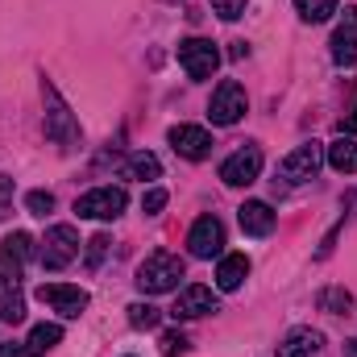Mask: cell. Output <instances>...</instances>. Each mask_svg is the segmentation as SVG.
Segmentation results:
<instances>
[{
    "label": "cell",
    "mask_w": 357,
    "mask_h": 357,
    "mask_svg": "<svg viewBox=\"0 0 357 357\" xmlns=\"http://www.w3.org/2000/svg\"><path fill=\"white\" fill-rule=\"evenodd\" d=\"M328 46H333V63H337V67H345V71H349V67L357 63V29H354V25H341V29L333 33V42H328Z\"/></svg>",
    "instance_id": "cell-19"
},
{
    "label": "cell",
    "mask_w": 357,
    "mask_h": 357,
    "mask_svg": "<svg viewBox=\"0 0 357 357\" xmlns=\"http://www.w3.org/2000/svg\"><path fill=\"white\" fill-rule=\"evenodd\" d=\"M208 312H220V299H216L212 287H204V282L183 287L178 299H175V307H171L175 320H195V316H208Z\"/></svg>",
    "instance_id": "cell-11"
},
{
    "label": "cell",
    "mask_w": 357,
    "mask_h": 357,
    "mask_svg": "<svg viewBox=\"0 0 357 357\" xmlns=\"http://www.w3.org/2000/svg\"><path fill=\"white\" fill-rule=\"evenodd\" d=\"M245 278H250V258H245V254L220 258V266H216V287H220V291H237Z\"/></svg>",
    "instance_id": "cell-15"
},
{
    "label": "cell",
    "mask_w": 357,
    "mask_h": 357,
    "mask_svg": "<svg viewBox=\"0 0 357 357\" xmlns=\"http://www.w3.org/2000/svg\"><path fill=\"white\" fill-rule=\"evenodd\" d=\"M187 250H191V258H216L225 250V225L216 216H199L187 233Z\"/></svg>",
    "instance_id": "cell-10"
},
{
    "label": "cell",
    "mask_w": 357,
    "mask_h": 357,
    "mask_svg": "<svg viewBox=\"0 0 357 357\" xmlns=\"http://www.w3.org/2000/svg\"><path fill=\"white\" fill-rule=\"evenodd\" d=\"M0 320H4V324H21V320H25V295H21L17 282H8V278H4V287H0Z\"/></svg>",
    "instance_id": "cell-20"
},
{
    "label": "cell",
    "mask_w": 357,
    "mask_h": 357,
    "mask_svg": "<svg viewBox=\"0 0 357 357\" xmlns=\"http://www.w3.org/2000/svg\"><path fill=\"white\" fill-rule=\"evenodd\" d=\"M158 345H162V357H183L187 354V337H183V333H162Z\"/></svg>",
    "instance_id": "cell-27"
},
{
    "label": "cell",
    "mask_w": 357,
    "mask_h": 357,
    "mask_svg": "<svg viewBox=\"0 0 357 357\" xmlns=\"http://www.w3.org/2000/svg\"><path fill=\"white\" fill-rule=\"evenodd\" d=\"M245 4H250V0H212V8H216L225 21H237V17L245 13Z\"/></svg>",
    "instance_id": "cell-28"
},
{
    "label": "cell",
    "mask_w": 357,
    "mask_h": 357,
    "mask_svg": "<svg viewBox=\"0 0 357 357\" xmlns=\"http://www.w3.org/2000/svg\"><path fill=\"white\" fill-rule=\"evenodd\" d=\"M258 175H262V150L258 146H241L220 162V178L229 187H250Z\"/></svg>",
    "instance_id": "cell-9"
},
{
    "label": "cell",
    "mask_w": 357,
    "mask_h": 357,
    "mask_svg": "<svg viewBox=\"0 0 357 357\" xmlns=\"http://www.w3.org/2000/svg\"><path fill=\"white\" fill-rule=\"evenodd\" d=\"M104 254H108V237H104V233H96V237L88 241V270L100 266V258H104Z\"/></svg>",
    "instance_id": "cell-29"
},
{
    "label": "cell",
    "mask_w": 357,
    "mask_h": 357,
    "mask_svg": "<svg viewBox=\"0 0 357 357\" xmlns=\"http://www.w3.org/2000/svg\"><path fill=\"white\" fill-rule=\"evenodd\" d=\"M162 208H167V191H162V187H150V191L142 195V212H146V216H158Z\"/></svg>",
    "instance_id": "cell-26"
},
{
    "label": "cell",
    "mask_w": 357,
    "mask_h": 357,
    "mask_svg": "<svg viewBox=\"0 0 357 357\" xmlns=\"http://www.w3.org/2000/svg\"><path fill=\"white\" fill-rule=\"evenodd\" d=\"M345 25H354V29H357V4H354V8H345Z\"/></svg>",
    "instance_id": "cell-34"
},
{
    "label": "cell",
    "mask_w": 357,
    "mask_h": 357,
    "mask_svg": "<svg viewBox=\"0 0 357 357\" xmlns=\"http://www.w3.org/2000/svg\"><path fill=\"white\" fill-rule=\"evenodd\" d=\"M29 258H33V237H29V233H8V237L0 241V274H4L8 282L21 278V270H25Z\"/></svg>",
    "instance_id": "cell-12"
},
{
    "label": "cell",
    "mask_w": 357,
    "mask_h": 357,
    "mask_svg": "<svg viewBox=\"0 0 357 357\" xmlns=\"http://www.w3.org/2000/svg\"><path fill=\"white\" fill-rule=\"evenodd\" d=\"M25 208H29V216H50L54 212V195L50 191H29L25 195Z\"/></svg>",
    "instance_id": "cell-25"
},
{
    "label": "cell",
    "mask_w": 357,
    "mask_h": 357,
    "mask_svg": "<svg viewBox=\"0 0 357 357\" xmlns=\"http://www.w3.org/2000/svg\"><path fill=\"white\" fill-rule=\"evenodd\" d=\"M345 357H357V337L354 341H345Z\"/></svg>",
    "instance_id": "cell-35"
},
{
    "label": "cell",
    "mask_w": 357,
    "mask_h": 357,
    "mask_svg": "<svg viewBox=\"0 0 357 357\" xmlns=\"http://www.w3.org/2000/svg\"><path fill=\"white\" fill-rule=\"evenodd\" d=\"M320 162H324V146L320 142H303V146H295L278 162V175L287 178V183H307V178L320 175Z\"/></svg>",
    "instance_id": "cell-7"
},
{
    "label": "cell",
    "mask_w": 357,
    "mask_h": 357,
    "mask_svg": "<svg viewBox=\"0 0 357 357\" xmlns=\"http://www.w3.org/2000/svg\"><path fill=\"white\" fill-rule=\"evenodd\" d=\"M345 133H357V104H354V112H349V121H345Z\"/></svg>",
    "instance_id": "cell-33"
},
{
    "label": "cell",
    "mask_w": 357,
    "mask_h": 357,
    "mask_svg": "<svg viewBox=\"0 0 357 357\" xmlns=\"http://www.w3.org/2000/svg\"><path fill=\"white\" fill-rule=\"evenodd\" d=\"M8 199H13V178L0 175V216H4V208H8Z\"/></svg>",
    "instance_id": "cell-30"
},
{
    "label": "cell",
    "mask_w": 357,
    "mask_h": 357,
    "mask_svg": "<svg viewBox=\"0 0 357 357\" xmlns=\"http://www.w3.org/2000/svg\"><path fill=\"white\" fill-rule=\"evenodd\" d=\"M328 167H333L337 175H357V142L354 137L328 142Z\"/></svg>",
    "instance_id": "cell-18"
},
{
    "label": "cell",
    "mask_w": 357,
    "mask_h": 357,
    "mask_svg": "<svg viewBox=\"0 0 357 357\" xmlns=\"http://www.w3.org/2000/svg\"><path fill=\"white\" fill-rule=\"evenodd\" d=\"M79 258V233L71 225H50L46 241H42V266L46 270H63Z\"/></svg>",
    "instance_id": "cell-4"
},
{
    "label": "cell",
    "mask_w": 357,
    "mask_h": 357,
    "mask_svg": "<svg viewBox=\"0 0 357 357\" xmlns=\"http://www.w3.org/2000/svg\"><path fill=\"white\" fill-rule=\"evenodd\" d=\"M237 220H241V233H250V237H266L270 229H274V208H270L266 199H250V204L237 208Z\"/></svg>",
    "instance_id": "cell-14"
},
{
    "label": "cell",
    "mask_w": 357,
    "mask_h": 357,
    "mask_svg": "<svg viewBox=\"0 0 357 357\" xmlns=\"http://www.w3.org/2000/svg\"><path fill=\"white\" fill-rule=\"evenodd\" d=\"M0 357H25L21 345H0Z\"/></svg>",
    "instance_id": "cell-31"
},
{
    "label": "cell",
    "mask_w": 357,
    "mask_h": 357,
    "mask_svg": "<svg viewBox=\"0 0 357 357\" xmlns=\"http://www.w3.org/2000/svg\"><path fill=\"white\" fill-rule=\"evenodd\" d=\"M125 204H129L125 187H91L88 195L75 199V212H79V220H116L125 212Z\"/></svg>",
    "instance_id": "cell-3"
},
{
    "label": "cell",
    "mask_w": 357,
    "mask_h": 357,
    "mask_svg": "<svg viewBox=\"0 0 357 357\" xmlns=\"http://www.w3.org/2000/svg\"><path fill=\"white\" fill-rule=\"evenodd\" d=\"M208 116H212V125H237V121L245 116V88H241L237 79H225L220 88L212 91Z\"/></svg>",
    "instance_id": "cell-8"
},
{
    "label": "cell",
    "mask_w": 357,
    "mask_h": 357,
    "mask_svg": "<svg viewBox=\"0 0 357 357\" xmlns=\"http://www.w3.org/2000/svg\"><path fill=\"white\" fill-rule=\"evenodd\" d=\"M316 349H320V333H312V328H291L278 341V357H312Z\"/></svg>",
    "instance_id": "cell-16"
},
{
    "label": "cell",
    "mask_w": 357,
    "mask_h": 357,
    "mask_svg": "<svg viewBox=\"0 0 357 357\" xmlns=\"http://www.w3.org/2000/svg\"><path fill=\"white\" fill-rule=\"evenodd\" d=\"M38 299L42 303H50L59 316H67V320H79L84 312H88V291L84 287H71V282H42L38 287Z\"/></svg>",
    "instance_id": "cell-6"
},
{
    "label": "cell",
    "mask_w": 357,
    "mask_h": 357,
    "mask_svg": "<svg viewBox=\"0 0 357 357\" xmlns=\"http://www.w3.org/2000/svg\"><path fill=\"white\" fill-rule=\"evenodd\" d=\"M171 146H175L178 158H187V162H204L212 154V137L199 125H175L171 129Z\"/></svg>",
    "instance_id": "cell-13"
},
{
    "label": "cell",
    "mask_w": 357,
    "mask_h": 357,
    "mask_svg": "<svg viewBox=\"0 0 357 357\" xmlns=\"http://www.w3.org/2000/svg\"><path fill=\"white\" fill-rule=\"evenodd\" d=\"M125 175L142 178V183H154V178L162 175V162H158L154 154H146V150H142V154H133V158L125 162Z\"/></svg>",
    "instance_id": "cell-21"
},
{
    "label": "cell",
    "mask_w": 357,
    "mask_h": 357,
    "mask_svg": "<svg viewBox=\"0 0 357 357\" xmlns=\"http://www.w3.org/2000/svg\"><path fill=\"white\" fill-rule=\"evenodd\" d=\"M178 67L187 71V79H212V71L220 67V50L208 38H187L178 42Z\"/></svg>",
    "instance_id": "cell-5"
},
{
    "label": "cell",
    "mask_w": 357,
    "mask_h": 357,
    "mask_svg": "<svg viewBox=\"0 0 357 357\" xmlns=\"http://www.w3.org/2000/svg\"><path fill=\"white\" fill-rule=\"evenodd\" d=\"M354 307V295L345 291V287H328V291H320V312H333V316H345Z\"/></svg>",
    "instance_id": "cell-23"
},
{
    "label": "cell",
    "mask_w": 357,
    "mask_h": 357,
    "mask_svg": "<svg viewBox=\"0 0 357 357\" xmlns=\"http://www.w3.org/2000/svg\"><path fill=\"white\" fill-rule=\"evenodd\" d=\"M42 100H46V137L59 146V150H75L79 146V121H75V112H71V104L59 96L54 84H46L42 79Z\"/></svg>",
    "instance_id": "cell-1"
},
{
    "label": "cell",
    "mask_w": 357,
    "mask_h": 357,
    "mask_svg": "<svg viewBox=\"0 0 357 357\" xmlns=\"http://www.w3.org/2000/svg\"><path fill=\"white\" fill-rule=\"evenodd\" d=\"M295 13L307 21V25H320L337 13V0H295Z\"/></svg>",
    "instance_id": "cell-22"
},
{
    "label": "cell",
    "mask_w": 357,
    "mask_h": 357,
    "mask_svg": "<svg viewBox=\"0 0 357 357\" xmlns=\"http://www.w3.org/2000/svg\"><path fill=\"white\" fill-rule=\"evenodd\" d=\"M229 54H233V59H245V54H250V46H245V42H233V50H229Z\"/></svg>",
    "instance_id": "cell-32"
},
{
    "label": "cell",
    "mask_w": 357,
    "mask_h": 357,
    "mask_svg": "<svg viewBox=\"0 0 357 357\" xmlns=\"http://www.w3.org/2000/svg\"><path fill=\"white\" fill-rule=\"evenodd\" d=\"M125 312H129V324L133 328H158V320H162V312L154 303H129Z\"/></svg>",
    "instance_id": "cell-24"
},
{
    "label": "cell",
    "mask_w": 357,
    "mask_h": 357,
    "mask_svg": "<svg viewBox=\"0 0 357 357\" xmlns=\"http://www.w3.org/2000/svg\"><path fill=\"white\" fill-rule=\"evenodd\" d=\"M178 278H183V258L158 250V254H150V258L137 266V278H133V282H137L146 295H167V291L178 287Z\"/></svg>",
    "instance_id": "cell-2"
},
{
    "label": "cell",
    "mask_w": 357,
    "mask_h": 357,
    "mask_svg": "<svg viewBox=\"0 0 357 357\" xmlns=\"http://www.w3.org/2000/svg\"><path fill=\"white\" fill-rule=\"evenodd\" d=\"M63 341V328L59 324H38V328H29V337H25V357H46L54 345Z\"/></svg>",
    "instance_id": "cell-17"
}]
</instances>
